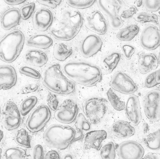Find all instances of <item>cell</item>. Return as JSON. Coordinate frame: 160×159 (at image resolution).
<instances>
[{"mask_svg":"<svg viewBox=\"0 0 160 159\" xmlns=\"http://www.w3.org/2000/svg\"><path fill=\"white\" fill-rule=\"evenodd\" d=\"M122 49L125 57L127 60L131 59L135 52V48L130 45H123L122 46Z\"/></svg>","mask_w":160,"mask_h":159,"instance_id":"ee69618b","label":"cell"},{"mask_svg":"<svg viewBox=\"0 0 160 159\" xmlns=\"http://www.w3.org/2000/svg\"><path fill=\"white\" fill-rule=\"evenodd\" d=\"M102 46L103 41L99 36L94 34L88 35L82 43V54L85 58L92 57L100 51Z\"/></svg>","mask_w":160,"mask_h":159,"instance_id":"e0dca14e","label":"cell"},{"mask_svg":"<svg viewBox=\"0 0 160 159\" xmlns=\"http://www.w3.org/2000/svg\"><path fill=\"white\" fill-rule=\"evenodd\" d=\"M36 1L41 5L55 8L61 4L62 0H36Z\"/></svg>","mask_w":160,"mask_h":159,"instance_id":"b9f144b4","label":"cell"},{"mask_svg":"<svg viewBox=\"0 0 160 159\" xmlns=\"http://www.w3.org/2000/svg\"><path fill=\"white\" fill-rule=\"evenodd\" d=\"M14 141L18 145L27 148H31L30 137L25 129H21L16 133Z\"/></svg>","mask_w":160,"mask_h":159,"instance_id":"1f68e13d","label":"cell"},{"mask_svg":"<svg viewBox=\"0 0 160 159\" xmlns=\"http://www.w3.org/2000/svg\"><path fill=\"white\" fill-rule=\"evenodd\" d=\"M144 5L147 10L155 12L160 9V0H143Z\"/></svg>","mask_w":160,"mask_h":159,"instance_id":"ab89813d","label":"cell"},{"mask_svg":"<svg viewBox=\"0 0 160 159\" xmlns=\"http://www.w3.org/2000/svg\"><path fill=\"white\" fill-rule=\"evenodd\" d=\"M159 62L156 55L152 53H144L140 55L139 60V69L140 73L146 74L156 70Z\"/></svg>","mask_w":160,"mask_h":159,"instance_id":"603a6c76","label":"cell"},{"mask_svg":"<svg viewBox=\"0 0 160 159\" xmlns=\"http://www.w3.org/2000/svg\"><path fill=\"white\" fill-rule=\"evenodd\" d=\"M146 146L151 150L157 151L160 149V128L150 134L144 139Z\"/></svg>","mask_w":160,"mask_h":159,"instance_id":"f1b7e54d","label":"cell"},{"mask_svg":"<svg viewBox=\"0 0 160 159\" xmlns=\"http://www.w3.org/2000/svg\"><path fill=\"white\" fill-rule=\"evenodd\" d=\"M19 72L27 77L34 79H39L41 78V75L39 72L28 66H22L20 68Z\"/></svg>","mask_w":160,"mask_h":159,"instance_id":"f35d334b","label":"cell"},{"mask_svg":"<svg viewBox=\"0 0 160 159\" xmlns=\"http://www.w3.org/2000/svg\"><path fill=\"white\" fill-rule=\"evenodd\" d=\"M3 136L4 135H3V132L0 130V142H1L2 140L3 139Z\"/></svg>","mask_w":160,"mask_h":159,"instance_id":"11a10c76","label":"cell"},{"mask_svg":"<svg viewBox=\"0 0 160 159\" xmlns=\"http://www.w3.org/2000/svg\"><path fill=\"white\" fill-rule=\"evenodd\" d=\"M107 132L105 130L90 131L86 133L84 138L85 149H93L97 151L100 150L102 142L107 139Z\"/></svg>","mask_w":160,"mask_h":159,"instance_id":"ffe728a7","label":"cell"},{"mask_svg":"<svg viewBox=\"0 0 160 159\" xmlns=\"http://www.w3.org/2000/svg\"></svg>","mask_w":160,"mask_h":159,"instance_id":"91938a15","label":"cell"},{"mask_svg":"<svg viewBox=\"0 0 160 159\" xmlns=\"http://www.w3.org/2000/svg\"><path fill=\"white\" fill-rule=\"evenodd\" d=\"M17 72L14 67L9 65H0V90L11 89L17 84Z\"/></svg>","mask_w":160,"mask_h":159,"instance_id":"d6986e66","label":"cell"},{"mask_svg":"<svg viewBox=\"0 0 160 159\" xmlns=\"http://www.w3.org/2000/svg\"><path fill=\"white\" fill-rule=\"evenodd\" d=\"M38 101V98L35 96H31L25 99L21 103L20 107V114L23 116L28 115L35 107Z\"/></svg>","mask_w":160,"mask_h":159,"instance_id":"4dcf8cb0","label":"cell"},{"mask_svg":"<svg viewBox=\"0 0 160 159\" xmlns=\"http://www.w3.org/2000/svg\"><path fill=\"white\" fill-rule=\"evenodd\" d=\"M145 85L147 88H152L157 85L155 71L152 73L147 76L145 80Z\"/></svg>","mask_w":160,"mask_h":159,"instance_id":"7bdbcfd3","label":"cell"},{"mask_svg":"<svg viewBox=\"0 0 160 159\" xmlns=\"http://www.w3.org/2000/svg\"><path fill=\"white\" fill-rule=\"evenodd\" d=\"M63 159H72V155H70V154H67V155H65L64 156Z\"/></svg>","mask_w":160,"mask_h":159,"instance_id":"db71d44e","label":"cell"},{"mask_svg":"<svg viewBox=\"0 0 160 159\" xmlns=\"http://www.w3.org/2000/svg\"><path fill=\"white\" fill-rule=\"evenodd\" d=\"M38 88V86L37 84H28L22 88L20 90V93L21 94H27L33 93L37 91Z\"/></svg>","mask_w":160,"mask_h":159,"instance_id":"f6af8a7d","label":"cell"},{"mask_svg":"<svg viewBox=\"0 0 160 159\" xmlns=\"http://www.w3.org/2000/svg\"><path fill=\"white\" fill-rule=\"evenodd\" d=\"M135 20L138 22H153L155 24H158V18L157 15L153 13H147L142 12L138 13L134 17Z\"/></svg>","mask_w":160,"mask_h":159,"instance_id":"8d00e7d4","label":"cell"},{"mask_svg":"<svg viewBox=\"0 0 160 159\" xmlns=\"http://www.w3.org/2000/svg\"><path fill=\"white\" fill-rule=\"evenodd\" d=\"M44 158V152L43 147L40 145L35 146L33 151V159H43Z\"/></svg>","mask_w":160,"mask_h":159,"instance_id":"7dc6e473","label":"cell"},{"mask_svg":"<svg viewBox=\"0 0 160 159\" xmlns=\"http://www.w3.org/2000/svg\"><path fill=\"white\" fill-rule=\"evenodd\" d=\"M118 154L123 159H141L143 157L144 150L142 146L134 141L123 142L118 145Z\"/></svg>","mask_w":160,"mask_h":159,"instance_id":"4fadbf2b","label":"cell"},{"mask_svg":"<svg viewBox=\"0 0 160 159\" xmlns=\"http://www.w3.org/2000/svg\"><path fill=\"white\" fill-rule=\"evenodd\" d=\"M24 60L27 64L41 67L47 63L48 58L44 52L37 49H31L26 52Z\"/></svg>","mask_w":160,"mask_h":159,"instance_id":"7402d4cb","label":"cell"},{"mask_svg":"<svg viewBox=\"0 0 160 159\" xmlns=\"http://www.w3.org/2000/svg\"><path fill=\"white\" fill-rule=\"evenodd\" d=\"M97 4L108 18L111 28L117 30L123 26L121 13L124 8L125 3L122 0H97Z\"/></svg>","mask_w":160,"mask_h":159,"instance_id":"8992f818","label":"cell"},{"mask_svg":"<svg viewBox=\"0 0 160 159\" xmlns=\"http://www.w3.org/2000/svg\"><path fill=\"white\" fill-rule=\"evenodd\" d=\"M26 44L29 46L39 49H47L52 45L53 40L47 35H34L28 38Z\"/></svg>","mask_w":160,"mask_h":159,"instance_id":"d4e9b609","label":"cell"},{"mask_svg":"<svg viewBox=\"0 0 160 159\" xmlns=\"http://www.w3.org/2000/svg\"><path fill=\"white\" fill-rule=\"evenodd\" d=\"M126 114L130 123L138 125L142 120V112L139 98L136 95L129 96L125 106Z\"/></svg>","mask_w":160,"mask_h":159,"instance_id":"ac0fdd59","label":"cell"},{"mask_svg":"<svg viewBox=\"0 0 160 159\" xmlns=\"http://www.w3.org/2000/svg\"><path fill=\"white\" fill-rule=\"evenodd\" d=\"M35 7L36 5L34 2L28 3L22 6L20 10L21 18L24 20L28 19L34 12Z\"/></svg>","mask_w":160,"mask_h":159,"instance_id":"74e56055","label":"cell"},{"mask_svg":"<svg viewBox=\"0 0 160 159\" xmlns=\"http://www.w3.org/2000/svg\"><path fill=\"white\" fill-rule=\"evenodd\" d=\"M53 20L52 13L49 10L40 8L35 12L33 16V27L38 32H45L52 25Z\"/></svg>","mask_w":160,"mask_h":159,"instance_id":"2e32d148","label":"cell"},{"mask_svg":"<svg viewBox=\"0 0 160 159\" xmlns=\"http://www.w3.org/2000/svg\"><path fill=\"white\" fill-rule=\"evenodd\" d=\"M110 86L113 89L122 94L130 95L136 92L137 86L131 78L122 72H118L112 77Z\"/></svg>","mask_w":160,"mask_h":159,"instance_id":"7c38bea8","label":"cell"},{"mask_svg":"<svg viewBox=\"0 0 160 159\" xmlns=\"http://www.w3.org/2000/svg\"><path fill=\"white\" fill-rule=\"evenodd\" d=\"M25 44V36L19 30H14L0 40V60L7 63L18 58Z\"/></svg>","mask_w":160,"mask_h":159,"instance_id":"5b68a950","label":"cell"},{"mask_svg":"<svg viewBox=\"0 0 160 159\" xmlns=\"http://www.w3.org/2000/svg\"><path fill=\"white\" fill-rule=\"evenodd\" d=\"M144 159H160V155L154 153H149L146 154Z\"/></svg>","mask_w":160,"mask_h":159,"instance_id":"f907efd6","label":"cell"},{"mask_svg":"<svg viewBox=\"0 0 160 159\" xmlns=\"http://www.w3.org/2000/svg\"><path fill=\"white\" fill-rule=\"evenodd\" d=\"M5 3L11 5H19L24 3L27 0H3Z\"/></svg>","mask_w":160,"mask_h":159,"instance_id":"681fc988","label":"cell"},{"mask_svg":"<svg viewBox=\"0 0 160 159\" xmlns=\"http://www.w3.org/2000/svg\"><path fill=\"white\" fill-rule=\"evenodd\" d=\"M158 62H159V64L160 65V51L159 52V56H158Z\"/></svg>","mask_w":160,"mask_h":159,"instance_id":"9f6ffc18","label":"cell"},{"mask_svg":"<svg viewBox=\"0 0 160 159\" xmlns=\"http://www.w3.org/2000/svg\"><path fill=\"white\" fill-rule=\"evenodd\" d=\"M121 55L118 52H113L106 56L102 62V66L105 71L111 73L120 61Z\"/></svg>","mask_w":160,"mask_h":159,"instance_id":"484cf974","label":"cell"},{"mask_svg":"<svg viewBox=\"0 0 160 159\" xmlns=\"http://www.w3.org/2000/svg\"><path fill=\"white\" fill-rule=\"evenodd\" d=\"M72 54V48L68 47L63 43H60L56 45L54 48L53 55L56 60L59 61H64Z\"/></svg>","mask_w":160,"mask_h":159,"instance_id":"83f0119b","label":"cell"},{"mask_svg":"<svg viewBox=\"0 0 160 159\" xmlns=\"http://www.w3.org/2000/svg\"><path fill=\"white\" fill-rule=\"evenodd\" d=\"M48 106V107L52 111H56L59 105V100L55 94L49 93L47 97Z\"/></svg>","mask_w":160,"mask_h":159,"instance_id":"60d3db41","label":"cell"},{"mask_svg":"<svg viewBox=\"0 0 160 159\" xmlns=\"http://www.w3.org/2000/svg\"><path fill=\"white\" fill-rule=\"evenodd\" d=\"M75 123V128L79 132L82 133L91 130V124L84 115L80 113L77 117Z\"/></svg>","mask_w":160,"mask_h":159,"instance_id":"e575fe53","label":"cell"},{"mask_svg":"<svg viewBox=\"0 0 160 159\" xmlns=\"http://www.w3.org/2000/svg\"><path fill=\"white\" fill-rule=\"evenodd\" d=\"M42 83L48 89L58 95H70L75 91L74 83L64 75L59 64L47 67L43 72Z\"/></svg>","mask_w":160,"mask_h":159,"instance_id":"3957f363","label":"cell"},{"mask_svg":"<svg viewBox=\"0 0 160 159\" xmlns=\"http://www.w3.org/2000/svg\"><path fill=\"white\" fill-rule=\"evenodd\" d=\"M156 73V81H157V85L160 84V70L155 71Z\"/></svg>","mask_w":160,"mask_h":159,"instance_id":"816d5d0a","label":"cell"},{"mask_svg":"<svg viewBox=\"0 0 160 159\" xmlns=\"http://www.w3.org/2000/svg\"><path fill=\"white\" fill-rule=\"evenodd\" d=\"M52 114L46 105L38 106L32 111L26 122V127L29 132L36 133L40 132L50 120Z\"/></svg>","mask_w":160,"mask_h":159,"instance_id":"ba28073f","label":"cell"},{"mask_svg":"<svg viewBox=\"0 0 160 159\" xmlns=\"http://www.w3.org/2000/svg\"><path fill=\"white\" fill-rule=\"evenodd\" d=\"M85 24L86 27L90 31L98 35H105L108 30V26L105 18L98 11L92 12L86 16Z\"/></svg>","mask_w":160,"mask_h":159,"instance_id":"9a60e30c","label":"cell"},{"mask_svg":"<svg viewBox=\"0 0 160 159\" xmlns=\"http://www.w3.org/2000/svg\"><path fill=\"white\" fill-rule=\"evenodd\" d=\"M96 0H66L68 5L78 9L88 8L93 5Z\"/></svg>","mask_w":160,"mask_h":159,"instance_id":"d590c367","label":"cell"},{"mask_svg":"<svg viewBox=\"0 0 160 159\" xmlns=\"http://www.w3.org/2000/svg\"><path fill=\"white\" fill-rule=\"evenodd\" d=\"M100 155L102 159H115L116 148L114 143L113 142H109L101 148Z\"/></svg>","mask_w":160,"mask_h":159,"instance_id":"836d02e7","label":"cell"},{"mask_svg":"<svg viewBox=\"0 0 160 159\" xmlns=\"http://www.w3.org/2000/svg\"><path fill=\"white\" fill-rule=\"evenodd\" d=\"M78 113L77 104L71 99H66L62 102L54 113V117L62 123H72L75 122Z\"/></svg>","mask_w":160,"mask_h":159,"instance_id":"8fae6325","label":"cell"},{"mask_svg":"<svg viewBox=\"0 0 160 159\" xmlns=\"http://www.w3.org/2000/svg\"><path fill=\"white\" fill-rule=\"evenodd\" d=\"M143 0H136V3L138 7H140L142 4Z\"/></svg>","mask_w":160,"mask_h":159,"instance_id":"f5cc1de1","label":"cell"},{"mask_svg":"<svg viewBox=\"0 0 160 159\" xmlns=\"http://www.w3.org/2000/svg\"><path fill=\"white\" fill-rule=\"evenodd\" d=\"M111 130L114 135L119 139L129 138L135 133L134 128L124 120H119L114 123Z\"/></svg>","mask_w":160,"mask_h":159,"instance_id":"cb8c5ba5","label":"cell"},{"mask_svg":"<svg viewBox=\"0 0 160 159\" xmlns=\"http://www.w3.org/2000/svg\"><path fill=\"white\" fill-rule=\"evenodd\" d=\"M82 109L90 123L97 124L100 123L108 111V101L99 97L90 98L83 102Z\"/></svg>","mask_w":160,"mask_h":159,"instance_id":"52a82bcc","label":"cell"},{"mask_svg":"<svg viewBox=\"0 0 160 159\" xmlns=\"http://www.w3.org/2000/svg\"><path fill=\"white\" fill-rule=\"evenodd\" d=\"M63 71L72 81L87 87L96 86L103 78L99 66L83 61L67 62L64 65Z\"/></svg>","mask_w":160,"mask_h":159,"instance_id":"6da1fadb","label":"cell"},{"mask_svg":"<svg viewBox=\"0 0 160 159\" xmlns=\"http://www.w3.org/2000/svg\"><path fill=\"white\" fill-rule=\"evenodd\" d=\"M143 108L149 120L152 122L160 120V90H152L147 93L144 99Z\"/></svg>","mask_w":160,"mask_h":159,"instance_id":"9c48e42d","label":"cell"},{"mask_svg":"<svg viewBox=\"0 0 160 159\" xmlns=\"http://www.w3.org/2000/svg\"><path fill=\"white\" fill-rule=\"evenodd\" d=\"M140 29L136 25H129L120 30L117 34V37L122 41H130L139 33Z\"/></svg>","mask_w":160,"mask_h":159,"instance_id":"4316f807","label":"cell"},{"mask_svg":"<svg viewBox=\"0 0 160 159\" xmlns=\"http://www.w3.org/2000/svg\"><path fill=\"white\" fill-rule=\"evenodd\" d=\"M45 159H60L59 153L55 151H50L47 153Z\"/></svg>","mask_w":160,"mask_h":159,"instance_id":"c3c4849f","label":"cell"},{"mask_svg":"<svg viewBox=\"0 0 160 159\" xmlns=\"http://www.w3.org/2000/svg\"><path fill=\"white\" fill-rule=\"evenodd\" d=\"M2 150L0 148V159L2 158Z\"/></svg>","mask_w":160,"mask_h":159,"instance_id":"6f0895ef","label":"cell"},{"mask_svg":"<svg viewBox=\"0 0 160 159\" xmlns=\"http://www.w3.org/2000/svg\"><path fill=\"white\" fill-rule=\"evenodd\" d=\"M0 114H1V106H0Z\"/></svg>","mask_w":160,"mask_h":159,"instance_id":"680465c9","label":"cell"},{"mask_svg":"<svg viewBox=\"0 0 160 159\" xmlns=\"http://www.w3.org/2000/svg\"><path fill=\"white\" fill-rule=\"evenodd\" d=\"M83 18L77 11L63 12L59 19L51 29V34L57 40L69 41L77 36L83 25Z\"/></svg>","mask_w":160,"mask_h":159,"instance_id":"7a4b0ae2","label":"cell"},{"mask_svg":"<svg viewBox=\"0 0 160 159\" xmlns=\"http://www.w3.org/2000/svg\"><path fill=\"white\" fill-rule=\"evenodd\" d=\"M137 11V8L134 5H132L126 10L123 11L121 13V17L124 19H129L133 17Z\"/></svg>","mask_w":160,"mask_h":159,"instance_id":"bcb514c9","label":"cell"},{"mask_svg":"<svg viewBox=\"0 0 160 159\" xmlns=\"http://www.w3.org/2000/svg\"><path fill=\"white\" fill-rule=\"evenodd\" d=\"M26 151L22 148L12 147L5 151L4 158L6 159H23L26 157Z\"/></svg>","mask_w":160,"mask_h":159,"instance_id":"d6a6232c","label":"cell"},{"mask_svg":"<svg viewBox=\"0 0 160 159\" xmlns=\"http://www.w3.org/2000/svg\"><path fill=\"white\" fill-rule=\"evenodd\" d=\"M76 135V131L71 127L54 124L45 131L43 141L48 147L65 150L75 141Z\"/></svg>","mask_w":160,"mask_h":159,"instance_id":"277c9868","label":"cell"},{"mask_svg":"<svg viewBox=\"0 0 160 159\" xmlns=\"http://www.w3.org/2000/svg\"><path fill=\"white\" fill-rule=\"evenodd\" d=\"M107 94L109 102L115 110L120 111L125 109V103L120 100L112 89H109Z\"/></svg>","mask_w":160,"mask_h":159,"instance_id":"f546056e","label":"cell"},{"mask_svg":"<svg viewBox=\"0 0 160 159\" xmlns=\"http://www.w3.org/2000/svg\"><path fill=\"white\" fill-rule=\"evenodd\" d=\"M140 43L143 48L153 50L160 45V30L155 26L149 25L144 29L140 36Z\"/></svg>","mask_w":160,"mask_h":159,"instance_id":"5bb4252c","label":"cell"},{"mask_svg":"<svg viewBox=\"0 0 160 159\" xmlns=\"http://www.w3.org/2000/svg\"><path fill=\"white\" fill-rule=\"evenodd\" d=\"M20 18V11L18 8L7 10L2 17V27L5 30H9L19 24Z\"/></svg>","mask_w":160,"mask_h":159,"instance_id":"44dd1931","label":"cell"},{"mask_svg":"<svg viewBox=\"0 0 160 159\" xmlns=\"http://www.w3.org/2000/svg\"><path fill=\"white\" fill-rule=\"evenodd\" d=\"M2 123L7 131L16 130L19 127L20 113L17 105L12 101H8L5 103L2 110Z\"/></svg>","mask_w":160,"mask_h":159,"instance_id":"30bf717a","label":"cell"}]
</instances>
